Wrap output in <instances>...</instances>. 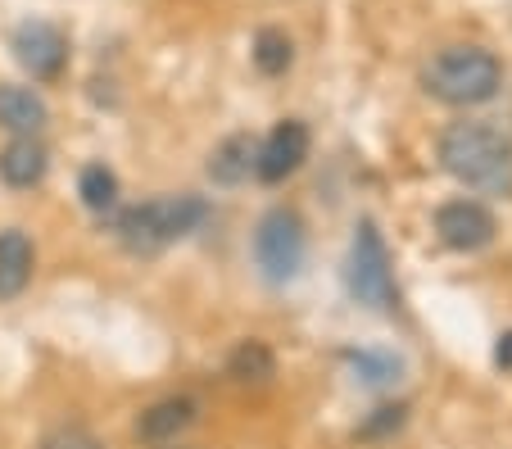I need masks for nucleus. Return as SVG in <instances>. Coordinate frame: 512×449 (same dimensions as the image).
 Instances as JSON below:
<instances>
[{
    "instance_id": "nucleus-3",
    "label": "nucleus",
    "mask_w": 512,
    "mask_h": 449,
    "mask_svg": "<svg viewBox=\"0 0 512 449\" xmlns=\"http://www.w3.org/2000/svg\"><path fill=\"white\" fill-rule=\"evenodd\" d=\"M499 59L481 46H449L422 69V87L445 105H485L499 91Z\"/></svg>"
},
{
    "instance_id": "nucleus-5",
    "label": "nucleus",
    "mask_w": 512,
    "mask_h": 449,
    "mask_svg": "<svg viewBox=\"0 0 512 449\" xmlns=\"http://www.w3.org/2000/svg\"><path fill=\"white\" fill-rule=\"evenodd\" d=\"M254 259H259L268 282H290L304 264V223L295 209H272L263 214L254 232Z\"/></svg>"
},
{
    "instance_id": "nucleus-14",
    "label": "nucleus",
    "mask_w": 512,
    "mask_h": 449,
    "mask_svg": "<svg viewBox=\"0 0 512 449\" xmlns=\"http://www.w3.org/2000/svg\"><path fill=\"white\" fill-rule=\"evenodd\" d=\"M78 196L91 214H105V209L118 205V177L109 173L105 164H87L78 177Z\"/></svg>"
},
{
    "instance_id": "nucleus-1",
    "label": "nucleus",
    "mask_w": 512,
    "mask_h": 449,
    "mask_svg": "<svg viewBox=\"0 0 512 449\" xmlns=\"http://www.w3.org/2000/svg\"><path fill=\"white\" fill-rule=\"evenodd\" d=\"M440 164L449 177L481 196H512V146L485 123H454L440 137Z\"/></svg>"
},
{
    "instance_id": "nucleus-4",
    "label": "nucleus",
    "mask_w": 512,
    "mask_h": 449,
    "mask_svg": "<svg viewBox=\"0 0 512 449\" xmlns=\"http://www.w3.org/2000/svg\"><path fill=\"white\" fill-rule=\"evenodd\" d=\"M345 286L358 304L368 309H390L395 304V273H390V254L386 241L372 223L354 227V245H349V268H345Z\"/></svg>"
},
{
    "instance_id": "nucleus-16",
    "label": "nucleus",
    "mask_w": 512,
    "mask_h": 449,
    "mask_svg": "<svg viewBox=\"0 0 512 449\" xmlns=\"http://www.w3.org/2000/svg\"><path fill=\"white\" fill-rule=\"evenodd\" d=\"M290 59H295V46H290L286 32L277 28H263L259 37H254V64H259L268 78H277V73L290 69Z\"/></svg>"
},
{
    "instance_id": "nucleus-11",
    "label": "nucleus",
    "mask_w": 512,
    "mask_h": 449,
    "mask_svg": "<svg viewBox=\"0 0 512 449\" xmlns=\"http://www.w3.org/2000/svg\"><path fill=\"white\" fill-rule=\"evenodd\" d=\"M50 155L37 137H14L10 146L0 150V182L14 186V191H32V186L46 177Z\"/></svg>"
},
{
    "instance_id": "nucleus-2",
    "label": "nucleus",
    "mask_w": 512,
    "mask_h": 449,
    "mask_svg": "<svg viewBox=\"0 0 512 449\" xmlns=\"http://www.w3.org/2000/svg\"><path fill=\"white\" fill-rule=\"evenodd\" d=\"M204 218H209V205L200 196H159L118 214V241L132 254H155L164 245L191 236Z\"/></svg>"
},
{
    "instance_id": "nucleus-17",
    "label": "nucleus",
    "mask_w": 512,
    "mask_h": 449,
    "mask_svg": "<svg viewBox=\"0 0 512 449\" xmlns=\"http://www.w3.org/2000/svg\"><path fill=\"white\" fill-rule=\"evenodd\" d=\"M399 368H404V363H399L395 354H372V350L354 354V372L368 381V386H390V381L399 377Z\"/></svg>"
},
{
    "instance_id": "nucleus-12",
    "label": "nucleus",
    "mask_w": 512,
    "mask_h": 449,
    "mask_svg": "<svg viewBox=\"0 0 512 449\" xmlns=\"http://www.w3.org/2000/svg\"><path fill=\"white\" fill-rule=\"evenodd\" d=\"M50 109L37 91L28 87H14V82H0V127L14 132V137H37L46 127Z\"/></svg>"
},
{
    "instance_id": "nucleus-6",
    "label": "nucleus",
    "mask_w": 512,
    "mask_h": 449,
    "mask_svg": "<svg viewBox=\"0 0 512 449\" xmlns=\"http://www.w3.org/2000/svg\"><path fill=\"white\" fill-rule=\"evenodd\" d=\"M309 159V127L300 123V118H286V123H277L263 137V146L254 150V177L268 186L286 182L295 168Z\"/></svg>"
},
{
    "instance_id": "nucleus-8",
    "label": "nucleus",
    "mask_w": 512,
    "mask_h": 449,
    "mask_svg": "<svg viewBox=\"0 0 512 449\" xmlns=\"http://www.w3.org/2000/svg\"><path fill=\"white\" fill-rule=\"evenodd\" d=\"M435 236L449 245V250H485L494 241V214L481 200H449V205L435 209Z\"/></svg>"
},
{
    "instance_id": "nucleus-15",
    "label": "nucleus",
    "mask_w": 512,
    "mask_h": 449,
    "mask_svg": "<svg viewBox=\"0 0 512 449\" xmlns=\"http://www.w3.org/2000/svg\"><path fill=\"white\" fill-rule=\"evenodd\" d=\"M272 368H277V359H272V350L263 341H241L232 350V359H227V372L236 381H268Z\"/></svg>"
},
{
    "instance_id": "nucleus-18",
    "label": "nucleus",
    "mask_w": 512,
    "mask_h": 449,
    "mask_svg": "<svg viewBox=\"0 0 512 449\" xmlns=\"http://www.w3.org/2000/svg\"><path fill=\"white\" fill-rule=\"evenodd\" d=\"M404 418H408V409L404 404H381L377 413H372L363 427H358V436H368V440H377V436H390V431H399L404 427Z\"/></svg>"
},
{
    "instance_id": "nucleus-20",
    "label": "nucleus",
    "mask_w": 512,
    "mask_h": 449,
    "mask_svg": "<svg viewBox=\"0 0 512 449\" xmlns=\"http://www.w3.org/2000/svg\"><path fill=\"white\" fill-rule=\"evenodd\" d=\"M494 363H499V368H512V332L499 336V345H494Z\"/></svg>"
},
{
    "instance_id": "nucleus-13",
    "label": "nucleus",
    "mask_w": 512,
    "mask_h": 449,
    "mask_svg": "<svg viewBox=\"0 0 512 449\" xmlns=\"http://www.w3.org/2000/svg\"><path fill=\"white\" fill-rule=\"evenodd\" d=\"M254 141L250 137H227L223 146L209 155V177L213 182H223V186H236L245 182V177L254 173Z\"/></svg>"
},
{
    "instance_id": "nucleus-7",
    "label": "nucleus",
    "mask_w": 512,
    "mask_h": 449,
    "mask_svg": "<svg viewBox=\"0 0 512 449\" xmlns=\"http://www.w3.org/2000/svg\"><path fill=\"white\" fill-rule=\"evenodd\" d=\"M14 59H19L32 78L50 82V78H59V73H64L68 41H64V32H59L55 23L28 19V23H19V28H14Z\"/></svg>"
},
{
    "instance_id": "nucleus-9",
    "label": "nucleus",
    "mask_w": 512,
    "mask_h": 449,
    "mask_svg": "<svg viewBox=\"0 0 512 449\" xmlns=\"http://www.w3.org/2000/svg\"><path fill=\"white\" fill-rule=\"evenodd\" d=\"M200 418V404L191 395H168V400L150 404V409L136 418V436L150 440V445H164V440H177L191 422Z\"/></svg>"
},
{
    "instance_id": "nucleus-10",
    "label": "nucleus",
    "mask_w": 512,
    "mask_h": 449,
    "mask_svg": "<svg viewBox=\"0 0 512 449\" xmlns=\"http://www.w3.org/2000/svg\"><path fill=\"white\" fill-rule=\"evenodd\" d=\"M32 268H37V250H32L28 232L5 227L0 232V300H14V295L28 291Z\"/></svg>"
},
{
    "instance_id": "nucleus-19",
    "label": "nucleus",
    "mask_w": 512,
    "mask_h": 449,
    "mask_svg": "<svg viewBox=\"0 0 512 449\" xmlns=\"http://www.w3.org/2000/svg\"><path fill=\"white\" fill-rule=\"evenodd\" d=\"M41 449H105V445L82 427H55L46 440H41Z\"/></svg>"
}]
</instances>
